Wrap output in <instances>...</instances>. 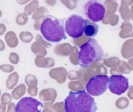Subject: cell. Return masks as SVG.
<instances>
[{"instance_id": "1", "label": "cell", "mask_w": 133, "mask_h": 112, "mask_svg": "<svg viewBox=\"0 0 133 112\" xmlns=\"http://www.w3.org/2000/svg\"><path fill=\"white\" fill-rule=\"evenodd\" d=\"M97 104L85 90L70 92L64 101L66 112H96Z\"/></svg>"}, {"instance_id": "2", "label": "cell", "mask_w": 133, "mask_h": 112, "mask_svg": "<svg viewBox=\"0 0 133 112\" xmlns=\"http://www.w3.org/2000/svg\"><path fill=\"white\" fill-rule=\"evenodd\" d=\"M40 32L43 37L50 42H59L66 38L63 19L48 16L42 22Z\"/></svg>"}, {"instance_id": "3", "label": "cell", "mask_w": 133, "mask_h": 112, "mask_svg": "<svg viewBox=\"0 0 133 112\" xmlns=\"http://www.w3.org/2000/svg\"><path fill=\"white\" fill-rule=\"evenodd\" d=\"M103 55L104 51L99 44L94 38H90L80 47L78 54L79 64L81 67L87 68Z\"/></svg>"}, {"instance_id": "4", "label": "cell", "mask_w": 133, "mask_h": 112, "mask_svg": "<svg viewBox=\"0 0 133 112\" xmlns=\"http://www.w3.org/2000/svg\"><path fill=\"white\" fill-rule=\"evenodd\" d=\"M64 28L68 36L73 38H77L84 33L85 19L81 16L73 14L66 20Z\"/></svg>"}, {"instance_id": "5", "label": "cell", "mask_w": 133, "mask_h": 112, "mask_svg": "<svg viewBox=\"0 0 133 112\" xmlns=\"http://www.w3.org/2000/svg\"><path fill=\"white\" fill-rule=\"evenodd\" d=\"M109 77L107 75H96L91 78L86 85L87 92L90 95L97 97L107 91L109 86Z\"/></svg>"}, {"instance_id": "6", "label": "cell", "mask_w": 133, "mask_h": 112, "mask_svg": "<svg viewBox=\"0 0 133 112\" xmlns=\"http://www.w3.org/2000/svg\"><path fill=\"white\" fill-rule=\"evenodd\" d=\"M105 6L97 0H90L84 6V13L88 19L94 22L103 20L105 15Z\"/></svg>"}, {"instance_id": "7", "label": "cell", "mask_w": 133, "mask_h": 112, "mask_svg": "<svg viewBox=\"0 0 133 112\" xmlns=\"http://www.w3.org/2000/svg\"><path fill=\"white\" fill-rule=\"evenodd\" d=\"M44 105L32 97H23L16 106V112H42Z\"/></svg>"}, {"instance_id": "8", "label": "cell", "mask_w": 133, "mask_h": 112, "mask_svg": "<svg viewBox=\"0 0 133 112\" xmlns=\"http://www.w3.org/2000/svg\"><path fill=\"white\" fill-rule=\"evenodd\" d=\"M129 80L122 75H112L109 78V88L112 93L118 95L124 93L128 89Z\"/></svg>"}, {"instance_id": "9", "label": "cell", "mask_w": 133, "mask_h": 112, "mask_svg": "<svg viewBox=\"0 0 133 112\" xmlns=\"http://www.w3.org/2000/svg\"><path fill=\"white\" fill-rule=\"evenodd\" d=\"M99 27L95 22L90 19H85V28L84 34L88 37H94L96 36L98 32Z\"/></svg>"}, {"instance_id": "10", "label": "cell", "mask_w": 133, "mask_h": 112, "mask_svg": "<svg viewBox=\"0 0 133 112\" xmlns=\"http://www.w3.org/2000/svg\"><path fill=\"white\" fill-rule=\"evenodd\" d=\"M5 30V26L2 24H0V35L2 34L3 33Z\"/></svg>"}, {"instance_id": "11", "label": "cell", "mask_w": 133, "mask_h": 112, "mask_svg": "<svg viewBox=\"0 0 133 112\" xmlns=\"http://www.w3.org/2000/svg\"><path fill=\"white\" fill-rule=\"evenodd\" d=\"M4 48H5V45H4L3 43V41L0 40V51H2L3 50Z\"/></svg>"}, {"instance_id": "12", "label": "cell", "mask_w": 133, "mask_h": 112, "mask_svg": "<svg viewBox=\"0 0 133 112\" xmlns=\"http://www.w3.org/2000/svg\"><path fill=\"white\" fill-rule=\"evenodd\" d=\"M0 16H1V12H0Z\"/></svg>"}]
</instances>
